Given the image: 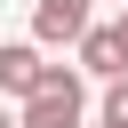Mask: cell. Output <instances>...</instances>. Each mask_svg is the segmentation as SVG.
<instances>
[{
    "label": "cell",
    "mask_w": 128,
    "mask_h": 128,
    "mask_svg": "<svg viewBox=\"0 0 128 128\" xmlns=\"http://www.w3.org/2000/svg\"><path fill=\"white\" fill-rule=\"evenodd\" d=\"M104 128H128V80L104 88Z\"/></svg>",
    "instance_id": "cell-5"
},
{
    "label": "cell",
    "mask_w": 128,
    "mask_h": 128,
    "mask_svg": "<svg viewBox=\"0 0 128 128\" xmlns=\"http://www.w3.org/2000/svg\"><path fill=\"white\" fill-rule=\"evenodd\" d=\"M80 80H128V48H120V32L112 24H88V40H80Z\"/></svg>",
    "instance_id": "cell-4"
},
{
    "label": "cell",
    "mask_w": 128,
    "mask_h": 128,
    "mask_svg": "<svg viewBox=\"0 0 128 128\" xmlns=\"http://www.w3.org/2000/svg\"><path fill=\"white\" fill-rule=\"evenodd\" d=\"M80 112H88V80H80L72 64H48L40 96L16 104V128H80Z\"/></svg>",
    "instance_id": "cell-1"
},
{
    "label": "cell",
    "mask_w": 128,
    "mask_h": 128,
    "mask_svg": "<svg viewBox=\"0 0 128 128\" xmlns=\"http://www.w3.org/2000/svg\"><path fill=\"white\" fill-rule=\"evenodd\" d=\"M120 8H128V0H120Z\"/></svg>",
    "instance_id": "cell-9"
},
{
    "label": "cell",
    "mask_w": 128,
    "mask_h": 128,
    "mask_svg": "<svg viewBox=\"0 0 128 128\" xmlns=\"http://www.w3.org/2000/svg\"><path fill=\"white\" fill-rule=\"evenodd\" d=\"M96 128H104V120H96Z\"/></svg>",
    "instance_id": "cell-8"
},
{
    "label": "cell",
    "mask_w": 128,
    "mask_h": 128,
    "mask_svg": "<svg viewBox=\"0 0 128 128\" xmlns=\"http://www.w3.org/2000/svg\"><path fill=\"white\" fill-rule=\"evenodd\" d=\"M40 80H48V56H40L32 40H0V96L32 104V96H40Z\"/></svg>",
    "instance_id": "cell-3"
},
{
    "label": "cell",
    "mask_w": 128,
    "mask_h": 128,
    "mask_svg": "<svg viewBox=\"0 0 128 128\" xmlns=\"http://www.w3.org/2000/svg\"><path fill=\"white\" fill-rule=\"evenodd\" d=\"M96 24V0H32V48H80Z\"/></svg>",
    "instance_id": "cell-2"
},
{
    "label": "cell",
    "mask_w": 128,
    "mask_h": 128,
    "mask_svg": "<svg viewBox=\"0 0 128 128\" xmlns=\"http://www.w3.org/2000/svg\"><path fill=\"white\" fill-rule=\"evenodd\" d=\"M0 128H16V104H0Z\"/></svg>",
    "instance_id": "cell-7"
},
{
    "label": "cell",
    "mask_w": 128,
    "mask_h": 128,
    "mask_svg": "<svg viewBox=\"0 0 128 128\" xmlns=\"http://www.w3.org/2000/svg\"><path fill=\"white\" fill-rule=\"evenodd\" d=\"M112 32H120V48H128V8H120V16H112Z\"/></svg>",
    "instance_id": "cell-6"
}]
</instances>
